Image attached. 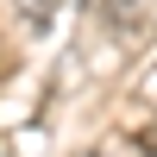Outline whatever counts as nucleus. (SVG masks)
Segmentation results:
<instances>
[{"mask_svg": "<svg viewBox=\"0 0 157 157\" xmlns=\"http://www.w3.org/2000/svg\"><path fill=\"white\" fill-rule=\"evenodd\" d=\"M13 6H19V19H25V32H44V25L57 19V6H63V0H13Z\"/></svg>", "mask_w": 157, "mask_h": 157, "instance_id": "obj_2", "label": "nucleus"}, {"mask_svg": "<svg viewBox=\"0 0 157 157\" xmlns=\"http://www.w3.org/2000/svg\"><path fill=\"white\" fill-rule=\"evenodd\" d=\"M101 13H107V25L113 32H138V25H145V13L157 6V0H94Z\"/></svg>", "mask_w": 157, "mask_h": 157, "instance_id": "obj_1", "label": "nucleus"}, {"mask_svg": "<svg viewBox=\"0 0 157 157\" xmlns=\"http://www.w3.org/2000/svg\"><path fill=\"white\" fill-rule=\"evenodd\" d=\"M138 101H157V57H151V69L138 75Z\"/></svg>", "mask_w": 157, "mask_h": 157, "instance_id": "obj_3", "label": "nucleus"}]
</instances>
